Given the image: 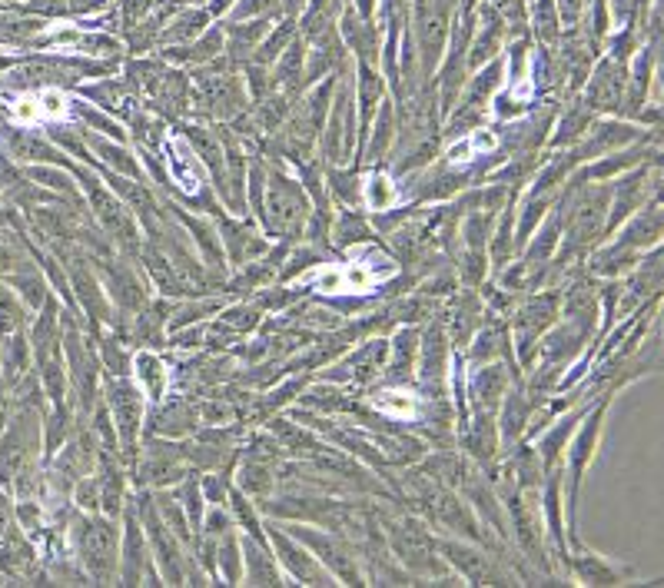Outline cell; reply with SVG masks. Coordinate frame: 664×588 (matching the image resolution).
I'll use <instances>...</instances> for the list:
<instances>
[{
	"instance_id": "6da1fadb",
	"label": "cell",
	"mask_w": 664,
	"mask_h": 588,
	"mask_svg": "<svg viewBox=\"0 0 664 588\" xmlns=\"http://www.w3.org/2000/svg\"><path fill=\"white\" fill-rule=\"evenodd\" d=\"M80 559L93 579L107 582L113 575V555H117V529L103 519H83L77 529Z\"/></svg>"
},
{
	"instance_id": "7a4b0ae2",
	"label": "cell",
	"mask_w": 664,
	"mask_h": 588,
	"mask_svg": "<svg viewBox=\"0 0 664 588\" xmlns=\"http://www.w3.org/2000/svg\"><path fill=\"white\" fill-rule=\"evenodd\" d=\"M306 220V196L293 180L273 177L266 196V223L276 233H293Z\"/></svg>"
},
{
	"instance_id": "3957f363",
	"label": "cell",
	"mask_w": 664,
	"mask_h": 588,
	"mask_svg": "<svg viewBox=\"0 0 664 588\" xmlns=\"http://www.w3.org/2000/svg\"><path fill=\"white\" fill-rule=\"evenodd\" d=\"M110 406H113V416H117L123 442L133 446V439H137V426H140V392L133 386H127V383H117L110 389Z\"/></svg>"
},
{
	"instance_id": "277c9868",
	"label": "cell",
	"mask_w": 664,
	"mask_h": 588,
	"mask_svg": "<svg viewBox=\"0 0 664 588\" xmlns=\"http://www.w3.org/2000/svg\"><path fill=\"white\" fill-rule=\"evenodd\" d=\"M618 94H621V70L608 60V64H601L598 74L591 77L588 94H585V107L611 110V107H618Z\"/></svg>"
},
{
	"instance_id": "5b68a950",
	"label": "cell",
	"mask_w": 664,
	"mask_h": 588,
	"mask_svg": "<svg viewBox=\"0 0 664 588\" xmlns=\"http://www.w3.org/2000/svg\"><path fill=\"white\" fill-rule=\"evenodd\" d=\"M27 363H30V343L20 336V329L17 333L0 336V369H4V376L7 379L24 376Z\"/></svg>"
},
{
	"instance_id": "8992f818",
	"label": "cell",
	"mask_w": 664,
	"mask_h": 588,
	"mask_svg": "<svg viewBox=\"0 0 664 588\" xmlns=\"http://www.w3.org/2000/svg\"><path fill=\"white\" fill-rule=\"evenodd\" d=\"M276 545H279V552H283V562H286L289 569H293L303 582H309V585H332L329 575L319 569V565L309 559L303 549H293V545H289L283 535H276Z\"/></svg>"
},
{
	"instance_id": "52a82bcc",
	"label": "cell",
	"mask_w": 664,
	"mask_h": 588,
	"mask_svg": "<svg viewBox=\"0 0 664 588\" xmlns=\"http://www.w3.org/2000/svg\"><path fill=\"white\" fill-rule=\"evenodd\" d=\"M498 147V137L492 130H472L469 137H462L455 147L449 150V163L452 167H465L469 160H475V157H482V153H489V150H495Z\"/></svg>"
},
{
	"instance_id": "ba28073f",
	"label": "cell",
	"mask_w": 664,
	"mask_h": 588,
	"mask_svg": "<svg viewBox=\"0 0 664 588\" xmlns=\"http://www.w3.org/2000/svg\"><path fill=\"white\" fill-rule=\"evenodd\" d=\"M24 323H27V316H24V306H20L17 293L0 283V336L17 333V329H24Z\"/></svg>"
},
{
	"instance_id": "9c48e42d",
	"label": "cell",
	"mask_w": 664,
	"mask_h": 588,
	"mask_svg": "<svg viewBox=\"0 0 664 588\" xmlns=\"http://www.w3.org/2000/svg\"><path fill=\"white\" fill-rule=\"evenodd\" d=\"M376 409L386 412V416H396V419H412L419 406H415V396L412 392H402V389H386L376 396Z\"/></svg>"
},
{
	"instance_id": "30bf717a",
	"label": "cell",
	"mask_w": 664,
	"mask_h": 588,
	"mask_svg": "<svg viewBox=\"0 0 664 588\" xmlns=\"http://www.w3.org/2000/svg\"><path fill=\"white\" fill-rule=\"evenodd\" d=\"M137 376H140V386L150 392V399H160V396H163V379H166V373H163V366H160L157 356H153V353H140V356H137Z\"/></svg>"
},
{
	"instance_id": "8fae6325",
	"label": "cell",
	"mask_w": 664,
	"mask_h": 588,
	"mask_svg": "<svg viewBox=\"0 0 664 588\" xmlns=\"http://www.w3.org/2000/svg\"><path fill=\"white\" fill-rule=\"evenodd\" d=\"M366 200H369L372 210H386V206L396 200V187H392V180L386 177V173H376V177H369Z\"/></svg>"
},
{
	"instance_id": "7c38bea8",
	"label": "cell",
	"mask_w": 664,
	"mask_h": 588,
	"mask_svg": "<svg viewBox=\"0 0 664 588\" xmlns=\"http://www.w3.org/2000/svg\"><path fill=\"white\" fill-rule=\"evenodd\" d=\"M581 579L591 585H608V582H618V569H611V565L601 562L598 555H588V559L581 562Z\"/></svg>"
},
{
	"instance_id": "4fadbf2b",
	"label": "cell",
	"mask_w": 664,
	"mask_h": 588,
	"mask_svg": "<svg viewBox=\"0 0 664 588\" xmlns=\"http://www.w3.org/2000/svg\"><path fill=\"white\" fill-rule=\"evenodd\" d=\"M359 97H362V123H366V127H369L372 110H376V100H379V77L372 74V70H362V87H359Z\"/></svg>"
},
{
	"instance_id": "5bb4252c",
	"label": "cell",
	"mask_w": 664,
	"mask_h": 588,
	"mask_svg": "<svg viewBox=\"0 0 664 588\" xmlns=\"http://www.w3.org/2000/svg\"><path fill=\"white\" fill-rule=\"evenodd\" d=\"M246 559H249V565H259V559H256V549L253 545H246ZM249 582H276V575L273 572H266V575H249Z\"/></svg>"
},
{
	"instance_id": "9a60e30c",
	"label": "cell",
	"mask_w": 664,
	"mask_h": 588,
	"mask_svg": "<svg viewBox=\"0 0 664 588\" xmlns=\"http://www.w3.org/2000/svg\"><path fill=\"white\" fill-rule=\"evenodd\" d=\"M266 0H249V4H240V10H236V14H253L256 7H263Z\"/></svg>"
}]
</instances>
